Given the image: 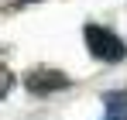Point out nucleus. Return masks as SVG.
<instances>
[{"mask_svg": "<svg viewBox=\"0 0 127 120\" xmlns=\"http://www.w3.org/2000/svg\"><path fill=\"white\" fill-rule=\"evenodd\" d=\"M21 3H34V0H21Z\"/></svg>", "mask_w": 127, "mask_h": 120, "instance_id": "obj_5", "label": "nucleus"}, {"mask_svg": "<svg viewBox=\"0 0 127 120\" xmlns=\"http://www.w3.org/2000/svg\"><path fill=\"white\" fill-rule=\"evenodd\" d=\"M24 86H28L34 96H45V93L69 89V86H72V79H69V76H62V72H55V69H41V72H31V76L24 79Z\"/></svg>", "mask_w": 127, "mask_h": 120, "instance_id": "obj_2", "label": "nucleus"}, {"mask_svg": "<svg viewBox=\"0 0 127 120\" xmlns=\"http://www.w3.org/2000/svg\"><path fill=\"white\" fill-rule=\"evenodd\" d=\"M110 120H124V117H110Z\"/></svg>", "mask_w": 127, "mask_h": 120, "instance_id": "obj_6", "label": "nucleus"}, {"mask_svg": "<svg viewBox=\"0 0 127 120\" xmlns=\"http://www.w3.org/2000/svg\"><path fill=\"white\" fill-rule=\"evenodd\" d=\"M83 38H86L89 55L100 59V62H124V59H127L124 38H117V34H113L110 28H103V24H86Z\"/></svg>", "mask_w": 127, "mask_h": 120, "instance_id": "obj_1", "label": "nucleus"}, {"mask_svg": "<svg viewBox=\"0 0 127 120\" xmlns=\"http://www.w3.org/2000/svg\"><path fill=\"white\" fill-rule=\"evenodd\" d=\"M14 86V76L7 72V69H0V96H7V89Z\"/></svg>", "mask_w": 127, "mask_h": 120, "instance_id": "obj_4", "label": "nucleus"}, {"mask_svg": "<svg viewBox=\"0 0 127 120\" xmlns=\"http://www.w3.org/2000/svg\"><path fill=\"white\" fill-rule=\"evenodd\" d=\"M103 106L113 113V117H120L124 106H127V89H124V93H103Z\"/></svg>", "mask_w": 127, "mask_h": 120, "instance_id": "obj_3", "label": "nucleus"}]
</instances>
